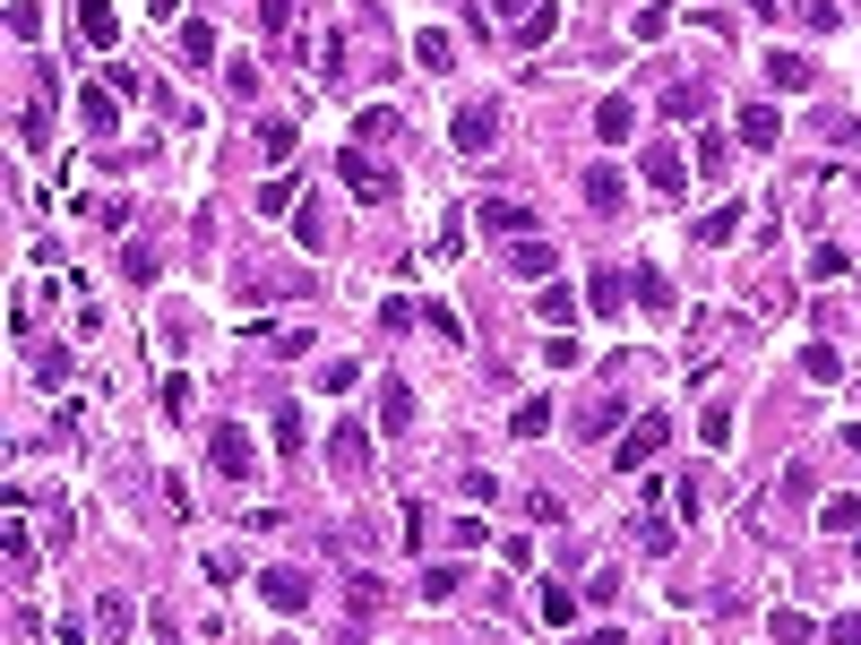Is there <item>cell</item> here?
<instances>
[{"label": "cell", "mask_w": 861, "mask_h": 645, "mask_svg": "<svg viewBox=\"0 0 861 645\" xmlns=\"http://www.w3.org/2000/svg\"><path fill=\"white\" fill-rule=\"evenodd\" d=\"M663 447H672V414L655 405V414H629V430L612 439V465H620V473H637V465H655Z\"/></svg>", "instance_id": "cell-1"}, {"label": "cell", "mask_w": 861, "mask_h": 645, "mask_svg": "<svg viewBox=\"0 0 861 645\" xmlns=\"http://www.w3.org/2000/svg\"><path fill=\"white\" fill-rule=\"evenodd\" d=\"M492 138H499V104L492 96L457 104V121H448V147H457V155H492Z\"/></svg>", "instance_id": "cell-2"}, {"label": "cell", "mask_w": 861, "mask_h": 645, "mask_svg": "<svg viewBox=\"0 0 861 645\" xmlns=\"http://www.w3.org/2000/svg\"><path fill=\"white\" fill-rule=\"evenodd\" d=\"M337 173H345V190H354L363 207H388V199H396V173H379L363 147H345V155H337Z\"/></svg>", "instance_id": "cell-3"}, {"label": "cell", "mask_w": 861, "mask_h": 645, "mask_svg": "<svg viewBox=\"0 0 861 645\" xmlns=\"http://www.w3.org/2000/svg\"><path fill=\"white\" fill-rule=\"evenodd\" d=\"M629 302H637L646 319H672V311H681V293H672V276H663L655 258H646V267H629Z\"/></svg>", "instance_id": "cell-4"}, {"label": "cell", "mask_w": 861, "mask_h": 645, "mask_svg": "<svg viewBox=\"0 0 861 645\" xmlns=\"http://www.w3.org/2000/svg\"><path fill=\"white\" fill-rule=\"evenodd\" d=\"M207 456H216V473H225V482H250V465H258V456H250V430H242V422H216Z\"/></svg>", "instance_id": "cell-5"}, {"label": "cell", "mask_w": 861, "mask_h": 645, "mask_svg": "<svg viewBox=\"0 0 861 645\" xmlns=\"http://www.w3.org/2000/svg\"><path fill=\"white\" fill-rule=\"evenodd\" d=\"M328 465H337L345 482H354V473H370V430H363V422H337V430H328Z\"/></svg>", "instance_id": "cell-6"}, {"label": "cell", "mask_w": 861, "mask_h": 645, "mask_svg": "<svg viewBox=\"0 0 861 645\" xmlns=\"http://www.w3.org/2000/svg\"><path fill=\"white\" fill-rule=\"evenodd\" d=\"M474 224H483V232H499V241H526V232H534V207H526V199H483V207H474Z\"/></svg>", "instance_id": "cell-7"}, {"label": "cell", "mask_w": 861, "mask_h": 645, "mask_svg": "<svg viewBox=\"0 0 861 645\" xmlns=\"http://www.w3.org/2000/svg\"><path fill=\"white\" fill-rule=\"evenodd\" d=\"M620 422H629V405H620V388H604L586 414H578V439H595V447H612L620 439Z\"/></svg>", "instance_id": "cell-8"}, {"label": "cell", "mask_w": 861, "mask_h": 645, "mask_svg": "<svg viewBox=\"0 0 861 645\" xmlns=\"http://www.w3.org/2000/svg\"><path fill=\"white\" fill-rule=\"evenodd\" d=\"M578 190H586V207H595V215H620V207H629V181H620L612 164H586V173H578Z\"/></svg>", "instance_id": "cell-9"}, {"label": "cell", "mask_w": 861, "mask_h": 645, "mask_svg": "<svg viewBox=\"0 0 861 645\" xmlns=\"http://www.w3.org/2000/svg\"><path fill=\"white\" fill-rule=\"evenodd\" d=\"M646 190H655V199H681V190H689V164H681L672 147H646Z\"/></svg>", "instance_id": "cell-10"}, {"label": "cell", "mask_w": 861, "mask_h": 645, "mask_svg": "<svg viewBox=\"0 0 861 645\" xmlns=\"http://www.w3.org/2000/svg\"><path fill=\"white\" fill-rule=\"evenodd\" d=\"M552 267H560V250H552V241H534V232H526V241H508V276H526V284H543Z\"/></svg>", "instance_id": "cell-11"}, {"label": "cell", "mask_w": 861, "mask_h": 645, "mask_svg": "<svg viewBox=\"0 0 861 645\" xmlns=\"http://www.w3.org/2000/svg\"><path fill=\"white\" fill-rule=\"evenodd\" d=\"M258 594H267L276 611H311V577H302V568H267V577H258Z\"/></svg>", "instance_id": "cell-12"}, {"label": "cell", "mask_w": 861, "mask_h": 645, "mask_svg": "<svg viewBox=\"0 0 861 645\" xmlns=\"http://www.w3.org/2000/svg\"><path fill=\"white\" fill-rule=\"evenodd\" d=\"M78 35H87L96 52H113V43H122V9H113V0H78Z\"/></svg>", "instance_id": "cell-13"}, {"label": "cell", "mask_w": 861, "mask_h": 645, "mask_svg": "<svg viewBox=\"0 0 861 645\" xmlns=\"http://www.w3.org/2000/svg\"><path fill=\"white\" fill-rule=\"evenodd\" d=\"M379 430H388V439H396V430H414V388H405L396 370L379 379Z\"/></svg>", "instance_id": "cell-14"}, {"label": "cell", "mask_w": 861, "mask_h": 645, "mask_svg": "<svg viewBox=\"0 0 861 645\" xmlns=\"http://www.w3.org/2000/svg\"><path fill=\"white\" fill-rule=\"evenodd\" d=\"M78 121L113 147V129H122V96H113V87H87V96H78Z\"/></svg>", "instance_id": "cell-15"}, {"label": "cell", "mask_w": 861, "mask_h": 645, "mask_svg": "<svg viewBox=\"0 0 861 645\" xmlns=\"http://www.w3.org/2000/svg\"><path fill=\"white\" fill-rule=\"evenodd\" d=\"M733 138H740V147H775V138H784V112H775V104H740Z\"/></svg>", "instance_id": "cell-16"}, {"label": "cell", "mask_w": 861, "mask_h": 645, "mask_svg": "<svg viewBox=\"0 0 861 645\" xmlns=\"http://www.w3.org/2000/svg\"><path fill=\"white\" fill-rule=\"evenodd\" d=\"M629 129H637V104H629V96H604V104H595V138H604V147H629Z\"/></svg>", "instance_id": "cell-17"}, {"label": "cell", "mask_w": 861, "mask_h": 645, "mask_svg": "<svg viewBox=\"0 0 861 645\" xmlns=\"http://www.w3.org/2000/svg\"><path fill=\"white\" fill-rule=\"evenodd\" d=\"M707 104H716V96H707V78H672V87H663V121H698Z\"/></svg>", "instance_id": "cell-18"}, {"label": "cell", "mask_w": 861, "mask_h": 645, "mask_svg": "<svg viewBox=\"0 0 861 645\" xmlns=\"http://www.w3.org/2000/svg\"><path fill=\"white\" fill-rule=\"evenodd\" d=\"M767 87H775V96H801V87H819V69L793 61V52H767Z\"/></svg>", "instance_id": "cell-19"}, {"label": "cell", "mask_w": 861, "mask_h": 645, "mask_svg": "<svg viewBox=\"0 0 861 645\" xmlns=\"http://www.w3.org/2000/svg\"><path fill=\"white\" fill-rule=\"evenodd\" d=\"M801 379H810V388H836V379H845V353H836V344H801Z\"/></svg>", "instance_id": "cell-20"}, {"label": "cell", "mask_w": 861, "mask_h": 645, "mask_svg": "<svg viewBox=\"0 0 861 645\" xmlns=\"http://www.w3.org/2000/svg\"><path fill=\"white\" fill-rule=\"evenodd\" d=\"M181 61H190V69L216 61V26H207V17H181Z\"/></svg>", "instance_id": "cell-21"}, {"label": "cell", "mask_w": 861, "mask_h": 645, "mask_svg": "<svg viewBox=\"0 0 861 645\" xmlns=\"http://www.w3.org/2000/svg\"><path fill=\"white\" fill-rule=\"evenodd\" d=\"M293 147H302L293 121H258V155H267V164H293Z\"/></svg>", "instance_id": "cell-22"}, {"label": "cell", "mask_w": 861, "mask_h": 645, "mask_svg": "<svg viewBox=\"0 0 861 645\" xmlns=\"http://www.w3.org/2000/svg\"><path fill=\"white\" fill-rule=\"evenodd\" d=\"M534 311H543L552 327H569V319H578V284H552V276H543V293H534Z\"/></svg>", "instance_id": "cell-23"}, {"label": "cell", "mask_w": 861, "mask_h": 645, "mask_svg": "<svg viewBox=\"0 0 861 645\" xmlns=\"http://www.w3.org/2000/svg\"><path fill=\"white\" fill-rule=\"evenodd\" d=\"M560 35V9H526L517 17V52H534V43H552Z\"/></svg>", "instance_id": "cell-24"}, {"label": "cell", "mask_w": 861, "mask_h": 645, "mask_svg": "<svg viewBox=\"0 0 861 645\" xmlns=\"http://www.w3.org/2000/svg\"><path fill=\"white\" fill-rule=\"evenodd\" d=\"M414 61H422V69H457V43H448L440 26H422V35H414Z\"/></svg>", "instance_id": "cell-25"}, {"label": "cell", "mask_w": 861, "mask_h": 645, "mask_svg": "<svg viewBox=\"0 0 861 645\" xmlns=\"http://www.w3.org/2000/svg\"><path fill=\"white\" fill-rule=\"evenodd\" d=\"M293 9H302V0H258V35H267V43H293Z\"/></svg>", "instance_id": "cell-26"}, {"label": "cell", "mask_w": 861, "mask_h": 645, "mask_svg": "<svg viewBox=\"0 0 861 645\" xmlns=\"http://www.w3.org/2000/svg\"><path fill=\"white\" fill-rule=\"evenodd\" d=\"M87 620H96V637H129V603H122V594H96Z\"/></svg>", "instance_id": "cell-27"}, {"label": "cell", "mask_w": 861, "mask_h": 645, "mask_svg": "<svg viewBox=\"0 0 861 645\" xmlns=\"http://www.w3.org/2000/svg\"><path fill=\"white\" fill-rule=\"evenodd\" d=\"M9 43H43V9L35 0H9Z\"/></svg>", "instance_id": "cell-28"}, {"label": "cell", "mask_w": 861, "mask_h": 645, "mask_svg": "<svg viewBox=\"0 0 861 645\" xmlns=\"http://www.w3.org/2000/svg\"><path fill=\"white\" fill-rule=\"evenodd\" d=\"M122 276H129V284H155V276H164V258H155L147 241H129V250H122Z\"/></svg>", "instance_id": "cell-29"}, {"label": "cell", "mask_w": 861, "mask_h": 645, "mask_svg": "<svg viewBox=\"0 0 861 645\" xmlns=\"http://www.w3.org/2000/svg\"><path fill=\"white\" fill-rule=\"evenodd\" d=\"M629 302V276H586V311H620Z\"/></svg>", "instance_id": "cell-30"}, {"label": "cell", "mask_w": 861, "mask_h": 645, "mask_svg": "<svg viewBox=\"0 0 861 645\" xmlns=\"http://www.w3.org/2000/svg\"><path fill=\"white\" fill-rule=\"evenodd\" d=\"M422 319H431V336H440V344H448V353H457V344H466V319H457V311H448V302H422Z\"/></svg>", "instance_id": "cell-31"}, {"label": "cell", "mask_w": 861, "mask_h": 645, "mask_svg": "<svg viewBox=\"0 0 861 645\" xmlns=\"http://www.w3.org/2000/svg\"><path fill=\"white\" fill-rule=\"evenodd\" d=\"M698 439H707V447H733V405H724V396L698 414Z\"/></svg>", "instance_id": "cell-32"}, {"label": "cell", "mask_w": 861, "mask_h": 645, "mask_svg": "<svg viewBox=\"0 0 861 645\" xmlns=\"http://www.w3.org/2000/svg\"><path fill=\"white\" fill-rule=\"evenodd\" d=\"M819 526H827V534H861V499H853V491H845V499H827V508H819Z\"/></svg>", "instance_id": "cell-33"}, {"label": "cell", "mask_w": 861, "mask_h": 645, "mask_svg": "<svg viewBox=\"0 0 861 645\" xmlns=\"http://www.w3.org/2000/svg\"><path fill=\"white\" fill-rule=\"evenodd\" d=\"M517 439H543V430H552V396H526V405H517Z\"/></svg>", "instance_id": "cell-34"}, {"label": "cell", "mask_w": 861, "mask_h": 645, "mask_svg": "<svg viewBox=\"0 0 861 645\" xmlns=\"http://www.w3.org/2000/svg\"><path fill=\"white\" fill-rule=\"evenodd\" d=\"M733 232H740V207H733V199H724L716 215H698V241H707V250H716V241H733Z\"/></svg>", "instance_id": "cell-35"}, {"label": "cell", "mask_w": 861, "mask_h": 645, "mask_svg": "<svg viewBox=\"0 0 861 645\" xmlns=\"http://www.w3.org/2000/svg\"><path fill=\"white\" fill-rule=\"evenodd\" d=\"M793 9H801V26H810V35H836V26H845V9H836V0H793Z\"/></svg>", "instance_id": "cell-36"}, {"label": "cell", "mask_w": 861, "mask_h": 645, "mask_svg": "<svg viewBox=\"0 0 861 645\" xmlns=\"http://www.w3.org/2000/svg\"><path fill=\"white\" fill-rule=\"evenodd\" d=\"M672 508L698 526V517H707V482H698V473H681V482H672Z\"/></svg>", "instance_id": "cell-37"}, {"label": "cell", "mask_w": 861, "mask_h": 645, "mask_svg": "<svg viewBox=\"0 0 861 645\" xmlns=\"http://www.w3.org/2000/svg\"><path fill=\"white\" fill-rule=\"evenodd\" d=\"M457 585H466V568H457V559H440V568H422V594H431V603H448Z\"/></svg>", "instance_id": "cell-38"}, {"label": "cell", "mask_w": 861, "mask_h": 645, "mask_svg": "<svg viewBox=\"0 0 861 645\" xmlns=\"http://www.w3.org/2000/svg\"><path fill=\"white\" fill-rule=\"evenodd\" d=\"M543 620H552V629H578V594H569V585H543Z\"/></svg>", "instance_id": "cell-39"}, {"label": "cell", "mask_w": 861, "mask_h": 645, "mask_svg": "<svg viewBox=\"0 0 861 645\" xmlns=\"http://www.w3.org/2000/svg\"><path fill=\"white\" fill-rule=\"evenodd\" d=\"M354 138H363V147H379V138H396V112H388V104H370L363 121H354Z\"/></svg>", "instance_id": "cell-40"}, {"label": "cell", "mask_w": 861, "mask_h": 645, "mask_svg": "<svg viewBox=\"0 0 861 645\" xmlns=\"http://www.w3.org/2000/svg\"><path fill=\"white\" fill-rule=\"evenodd\" d=\"M345 603H354V620H370V611H379V577H370V568H354V585H345Z\"/></svg>", "instance_id": "cell-41"}, {"label": "cell", "mask_w": 861, "mask_h": 645, "mask_svg": "<svg viewBox=\"0 0 861 645\" xmlns=\"http://www.w3.org/2000/svg\"><path fill=\"white\" fill-rule=\"evenodd\" d=\"M845 267H853V258H845V250H836V241H819V250H810V276H819V284H836V276H845Z\"/></svg>", "instance_id": "cell-42"}, {"label": "cell", "mask_w": 861, "mask_h": 645, "mask_svg": "<svg viewBox=\"0 0 861 645\" xmlns=\"http://www.w3.org/2000/svg\"><path fill=\"white\" fill-rule=\"evenodd\" d=\"M302 439H311L302 414H293V405H276V447H284V456H302Z\"/></svg>", "instance_id": "cell-43"}, {"label": "cell", "mask_w": 861, "mask_h": 645, "mask_svg": "<svg viewBox=\"0 0 861 645\" xmlns=\"http://www.w3.org/2000/svg\"><path fill=\"white\" fill-rule=\"evenodd\" d=\"M422 319V311H414V302H405V293H388V302H379V327H388V336H405V327Z\"/></svg>", "instance_id": "cell-44"}, {"label": "cell", "mask_w": 861, "mask_h": 645, "mask_svg": "<svg viewBox=\"0 0 861 645\" xmlns=\"http://www.w3.org/2000/svg\"><path fill=\"white\" fill-rule=\"evenodd\" d=\"M637 534H646V551H655V559H663V551H672V542H681V526H672V517H655V508H646V526H637Z\"/></svg>", "instance_id": "cell-45"}, {"label": "cell", "mask_w": 861, "mask_h": 645, "mask_svg": "<svg viewBox=\"0 0 861 645\" xmlns=\"http://www.w3.org/2000/svg\"><path fill=\"white\" fill-rule=\"evenodd\" d=\"M258 215H293V181H284V173H276V181L258 190Z\"/></svg>", "instance_id": "cell-46"}, {"label": "cell", "mask_w": 861, "mask_h": 645, "mask_svg": "<svg viewBox=\"0 0 861 645\" xmlns=\"http://www.w3.org/2000/svg\"><path fill=\"white\" fill-rule=\"evenodd\" d=\"M724 155H733V147H724V129H707V138H698V173H724Z\"/></svg>", "instance_id": "cell-47"}, {"label": "cell", "mask_w": 861, "mask_h": 645, "mask_svg": "<svg viewBox=\"0 0 861 645\" xmlns=\"http://www.w3.org/2000/svg\"><path fill=\"white\" fill-rule=\"evenodd\" d=\"M543 362H552V370H578L586 353H578V336H552V344H543Z\"/></svg>", "instance_id": "cell-48"}, {"label": "cell", "mask_w": 861, "mask_h": 645, "mask_svg": "<svg viewBox=\"0 0 861 645\" xmlns=\"http://www.w3.org/2000/svg\"><path fill=\"white\" fill-rule=\"evenodd\" d=\"M69 379V353H35V388H61Z\"/></svg>", "instance_id": "cell-49"}, {"label": "cell", "mask_w": 861, "mask_h": 645, "mask_svg": "<svg viewBox=\"0 0 861 645\" xmlns=\"http://www.w3.org/2000/svg\"><path fill=\"white\" fill-rule=\"evenodd\" d=\"M354 379H363V362H328V370H319V388H328V396H345Z\"/></svg>", "instance_id": "cell-50"}, {"label": "cell", "mask_w": 861, "mask_h": 645, "mask_svg": "<svg viewBox=\"0 0 861 645\" xmlns=\"http://www.w3.org/2000/svg\"><path fill=\"white\" fill-rule=\"evenodd\" d=\"M767 637H784V645H793V637H819V629H810L801 611H775V620H767Z\"/></svg>", "instance_id": "cell-51"}, {"label": "cell", "mask_w": 861, "mask_h": 645, "mask_svg": "<svg viewBox=\"0 0 861 645\" xmlns=\"http://www.w3.org/2000/svg\"><path fill=\"white\" fill-rule=\"evenodd\" d=\"M87 215H96L104 232H122V224H129V199H96V207H87Z\"/></svg>", "instance_id": "cell-52"}, {"label": "cell", "mask_w": 861, "mask_h": 645, "mask_svg": "<svg viewBox=\"0 0 861 645\" xmlns=\"http://www.w3.org/2000/svg\"><path fill=\"white\" fill-rule=\"evenodd\" d=\"M819 637H845V645H861V611H853V620H836V629H819Z\"/></svg>", "instance_id": "cell-53"}, {"label": "cell", "mask_w": 861, "mask_h": 645, "mask_svg": "<svg viewBox=\"0 0 861 645\" xmlns=\"http://www.w3.org/2000/svg\"><path fill=\"white\" fill-rule=\"evenodd\" d=\"M492 9H499V17H517V9H534V0H492Z\"/></svg>", "instance_id": "cell-54"}, {"label": "cell", "mask_w": 861, "mask_h": 645, "mask_svg": "<svg viewBox=\"0 0 861 645\" xmlns=\"http://www.w3.org/2000/svg\"><path fill=\"white\" fill-rule=\"evenodd\" d=\"M845 439H853V456H861V422H845Z\"/></svg>", "instance_id": "cell-55"}, {"label": "cell", "mask_w": 861, "mask_h": 645, "mask_svg": "<svg viewBox=\"0 0 861 645\" xmlns=\"http://www.w3.org/2000/svg\"><path fill=\"white\" fill-rule=\"evenodd\" d=\"M853 559H861V542H853Z\"/></svg>", "instance_id": "cell-56"}]
</instances>
